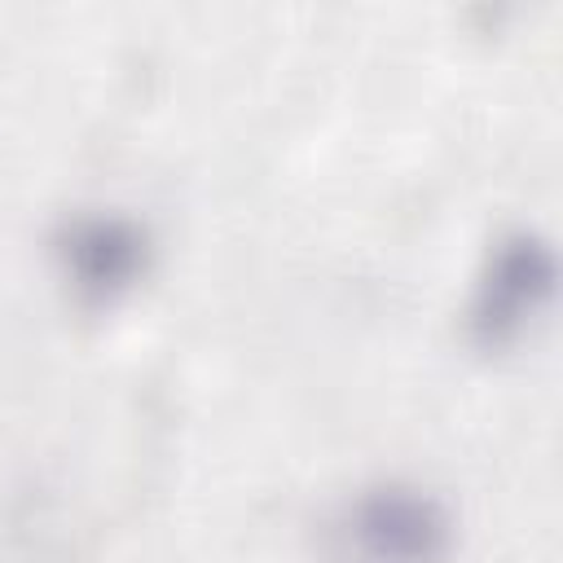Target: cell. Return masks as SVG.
<instances>
[{"label": "cell", "instance_id": "6da1fadb", "mask_svg": "<svg viewBox=\"0 0 563 563\" xmlns=\"http://www.w3.org/2000/svg\"><path fill=\"white\" fill-rule=\"evenodd\" d=\"M457 519L413 479L361 484L330 519V563H449Z\"/></svg>", "mask_w": 563, "mask_h": 563}, {"label": "cell", "instance_id": "7a4b0ae2", "mask_svg": "<svg viewBox=\"0 0 563 563\" xmlns=\"http://www.w3.org/2000/svg\"><path fill=\"white\" fill-rule=\"evenodd\" d=\"M554 282H559V255L541 229L519 224V229L497 233L471 277V295H466L471 343L484 352H501V347L519 343L550 308Z\"/></svg>", "mask_w": 563, "mask_h": 563}, {"label": "cell", "instance_id": "3957f363", "mask_svg": "<svg viewBox=\"0 0 563 563\" xmlns=\"http://www.w3.org/2000/svg\"><path fill=\"white\" fill-rule=\"evenodd\" d=\"M53 260L79 308H114L154 268V233L119 207H79L53 229Z\"/></svg>", "mask_w": 563, "mask_h": 563}]
</instances>
